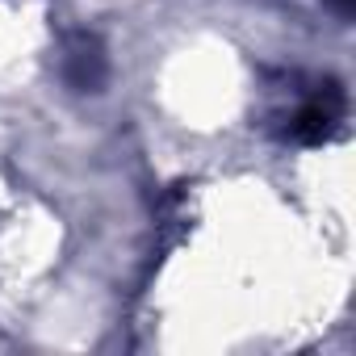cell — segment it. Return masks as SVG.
I'll return each instance as SVG.
<instances>
[{
    "instance_id": "3957f363",
    "label": "cell",
    "mask_w": 356,
    "mask_h": 356,
    "mask_svg": "<svg viewBox=\"0 0 356 356\" xmlns=\"http://www.w3.org/2000/svg\"><path fill=\"white\" fill-rule=\"evenodd\" d=\"M335 5H343V9H348V5H352V0H335Z\"/></svg>"
},
{
    "instance_id": "7a4b0ae2",
    "label": "cell",
    "mask_w": 356,
    "mask_h": 356,
    "mask_svg": "<svg viewBox=\"0 0 356 356\" xmlns=\"http://www.w3.org/2000/svg\"><path fill=\"white\" fill-rule=\"evenodd\" d=\"M59 76L72 92H101L109 80V59L97 34L76 30L63 38V55H59Z\"/></svg>"
},
{
    "instance_id": "6da1fadb",
    "label": "cell",
    "mask_w": 356,
    "mask_h": 356,
    "mask_svg": "<svg viewBox=\"0 0 356 356\" xmlns=\"http://www.w3.org/2000/svg\"><path fill=\"white\" fill-rule=\"evenodd\" d=\"M339 122H343V92L335 80H323L310 84V92H302L298 105L277 118V134L298 147H318L339 130Z\"/></svg>"
}]
</instances>
